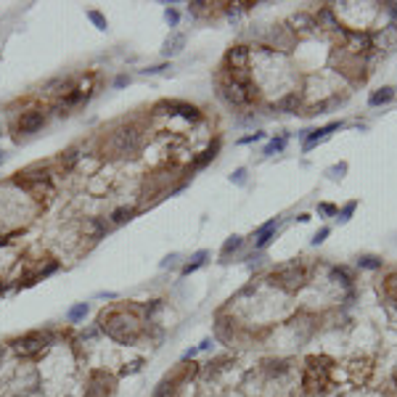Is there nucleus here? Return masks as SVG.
<instances>
[{
    "mask_svg": "<svg viewBox=\"0 0 397 397\" xmlns=\"http://www.w3.org/2000/svg\"><path fill=\"white\" fill-rule=\"evenodd\" d=\"M175 384H178L175 379H164L162 384H159V389L154 392V397H170V395L175 392Z\"/></svg>",
    "mask_w": 397,
    "mask_h": 397,
    "instance_id": "ddd939ff",
    "label": "nucleus"
},
{
    "mask_svg": "<svg viewBox=\"0 0 397 397\" xmlns=\"http://www.w3.org/2000/svg\"><path fill=\"white\" fill-rule=\"evenodd\" d=\"M345 172H347V162H339V164L328 167V178H331V180H342V178H345Z\"/></svg>",
    "mask_w": 397,
    "mask_h": 397,
    "instance_id": "4468645a",
    "label": "nucleus"
},
{
    "mask_svg": "<svg viewBox=\"0 0 397 397\" xmlns=\"http://www.w3.org/2000/svg\"><path fill=\"white\" fill-rule=\"evenodd\" d=\"M40 125H43V114L40 111H27L24 117H21V122H19L21 133H35Z\"/></svg>",
    "mask_w": 397,
    "mask_h": 397,
    "instance_id": "6e6552de",
    "label": "nucleus"
},
{
    "mask_svg": "<svg viewBox=\"0 0 397 397\" xmlns=\"http://www.w3.org/2000/svg\"><path fill=\"white\" fill-rule=\"evenodd\" d=\"M357 268H363V270H379V268H381V257H373V254L357 257Z\"/></svg>",
    "mask_w": 397,
    "mask_h": 397,
    "instance_id": "9b49d317",
    "label": "nucleus"
},
{
    "mask_svg": "<svg viewBox=\"0 0 397 397\" xmlns=\"http://www.w3.org/2000/svg\"><path fill=\"white\" fill-rule=\"evenodd\" d=\"M88 315V304L85 302H82V304H77V307H72L69 310V320H72V323H77V320H82V318H85Z\"/></svg>",
    "mask_w": 397,
    "mask_h": 397,
    "instance_id": "a211bd4d",
    "label": "nucleus"
},
{
    "mask_svg": "<svg viewBox=\"0 0 397 397\" xmlns=\"http://www.w3.org/2000/svg\"><path fill=\"white\" fill-rule=\"evenodd\" d=\"M231 180H233V183H244V180H247V170H236Z\"/></svg>",
    "mask_w": 397,
    "mask_h": 397,
    "instance_id": "393cba45",
    "label": "nucleus"
},
{
    "mask_svg": "<svg viewBox=\"0 0 397 397\" xmlns=\"http://www.w3.org/2000/svg\"><path fill=\"white\" fill-rule=\"evenodd\" d=\"M334 278H342V284H352V276H349L347 268H334Z\"/></svg>",
    "mask_w": 397,
    "mask_h": 397,
    "instance_id": "412c9836",
    "label": "nucleus"
},
{
    "mask_svg": "<svg viewBox=\"0 0 397 397\" xmlns=\"http://www.w3.org/2000/svg\"><path fill=\"white\" fill-rule=\"evenodd\" d=\"M167 21H170V24H178V11H167Z\"/></svg>",
    "mask_w": 397,
    "mask_h": 397,
    "instance_id": "bb28decb",
    "label": "nucleus"
},
{
    "mask_svg": "<svg viewBox=\"0 0 397 397\" xmlns=\"http://www.w3.org/2000/svg\"><path fill=\"white\" fill-rule=\"evenodd\" d=\"M384 286H387V292H389V294H392L395 299H397V273H389V276H387V284H384Z\"/></svg>",
    "mask_w": 397,
    "mask_h": 397,
    "instance_id": "aec40b11",
    "label": "nucleus"
},
{
    "mask_svg": "<svg viewBox=\"0 0 397 397\" xmlns=\"http://www.w3.org/2000/svg\"><path fill=\"white\" fill-rule=\"evenodd\" d=\"M357 209V201H349V204H345V207H342L337 215H339V223H347L349 217H352V212Z\"/></svg>",
    "mask_w": 397,
    "mask_h": 397,
    "instance_id": "dca6fc26",
    "label": "nucleus"
},
{
    "mask_svg": "<svg viewBox=\"0 0 397 397\" xmlns=\"http://www.w3.org/2000/svg\"><path fill=\"white\" fill-rule=\"evenodd\" d=\"M328 368H331V360L328 357H307V365H304V392L307 395H320L328 387Z\"/></svg>",
    "mask_w": 397,
    "mask_h": 397,
    "instance_id": "f257e3e1",
    "label": "nucleus"
},
{
    "mask_svg": "<svg viewBox=\"0 0 397 397\" xmlns=\"http://www.w3.org/2000/svg\"><path fill=\"white\" fill-rule=\"evenodd\" d=\"M371 45H376L379 50H395L397 48V21L381 27L379 32L371 37Z\"/></svg>",
    "mask_w": 397,
    "mask_h": 397,
    "instance_id": "20e7f679",
    "label": "nucleus"
},
{
    "mask_svg": "<svg viewBox=\"0 0 397 397\" xmlns=\"http://www.w3.org/2000/svg\"><path fill=\"white\" fill-rule=\"evenodd\" d=\"M292 24H294V27H289L292 32H297V35H310V32H315L318 21L312 19V16H307V13H297V16L292 19Z\"/></svg>",
    "mask_w": 397,
    "mask_h": 397,
    "instance_id": "0eeeda50",
    "label": "nucleus"
},
{
    "mask_svg": "<svg viewBox=\"0 0 397 397\" xmlns=\"http://www.w3.org/2000/svg\"><path fill=\"white\" fill-rule=\"evenodd\" d=\"M328 233H331V231H328V228H320V231H318L315 236H312V244H315V247H318V244H323Z\"/></svg>",
    "mask_w": 397,
    "mask_h": 397,
    "instance_id": "4be33fe9",
    "label": "nucleus"
},
{
    "mask_svg": "<svg viewBox=\"0 0 397 397\" xmlns=\"http://www.w3.org/2000/svg\"><path fill=\"white\" fill-rule=\"evenodd\" d=\"M345 50L352 53V56H360L371 48V35L368 32H352V29H345Z\"/></svg>",
    "mask_w": 397,
    "mask_h": 397,
    "instance_id": "7ed1b4c3",
    "label": "nucleus"
},
{
    "mask_svg": "<svg viewBox=\"0 0 397 397\" xmlns=\"http://www.w3.org/2000/svg\"><path fill=\"white\" fill-rule=\"evenodd\" d=\"M90 19H93V21H96V24L101 27V29L106 27V21H103V16H101V13H96V11H93V13H90Z\"/></svg>",
    "mask_w": 397,
    "mask_h": 397,
    "instance_id": "a878e982",
    "label": "nucleus"
},
{
    "mask_svg": "<svg viewBox=\"0 0 397 397\" xmlns=\"http://www.w3.org/2000/svg\"><path fill=\"white\" fill-rule=\"evenodd\" d=\"M239 247H241V236H231V239L223 244V257H228L231 251H236Z\"/></svg>",
    "mask_w": 397,
    "mask_h": 397,
    "instance_id": "f3484780",
    "label": "nucleus"
},
{
    "mask_svg": "<svg viewBox=\"0 0 397 397\" xmlns=\"http://www.w3.org/2000/svg\"><path fill=\"white\" fill-rule=\"evenodd\" d=\"M43 347H45V337H43V334H27V337H21L16 342V352L24 355V357H32L37 352H43Z\"/></svg>",
    "mask_w": 397,
    "mask_h": 397,
    "instance_id": "39448f33",
    "label": "nucleus"
},
{
    "mask_svg": "<svg viewBox=\"0 0 397 397\" xmlns=\"http://www.w3.org/2000/svg\"><path fill=\"white\" fill-rule=\"evenodd\" d=\"M273 231H276V220L265 223V225L257 231V244H254V247H257V249H265V247H268V244L273 241Z\"/></svg>",
    "mask_w": 397,
    "mask_h": 397,
    "instance_id": "1a4fd4ad",
    "label": "nucleus"
},
{
    "mask_svg": "<svg viewBox=\"0 0 397 397\" xmlns=\"http://www.w3.org/2000/svg\"><path fill=\"white\" fill-rule=\"evenodd\" d=\"M392 96H395V90H392V88H379V90H373V93H371L368 103H371V106L389 103V101H392Z\"/></svg>",
    "mask_w": 397,
    "mask_h": 397,
    "instance_id": "9d476101",
    "label": "nucleus"
},
{
    "mask_svg": "<svg viewBox=\"0 0 397 397\" xmlns=\"http://www.w3.org/2000/svg\"><path fill=\"white\" fill-rule=\"evenodd\" d=\"M297 106H299V96H297V93H292V96H286L284 101L278 103V109H284V111H292V109H297Z\"/></svg>",
    "mask_w": 397,
    "mask_h": 397,
    "instance_id": "2eb2a0df",
    "label": "nucleus"
},
{
    "mask_svg": "<svg viewBox=\"0 0 397 397\" xmlns=\"http://www.w3.org/2000/svg\"><path fill=\"white\" fill-rule=\"evenodd\" d=\"M247 61H249V48L247 45H236V48L228 50V64H231L233 69L244 72L247 69Z\"/></svg>",
    "mask_w": 397,
    "mask_h": 397,
    "instance_id": "423d86ee",
    "label": "nucleus"
},
{
    "mask_svg": "<svg viewBox=\"0 0 397 397\" xmlns=\"http://www.w3.org/2000/svg\"><path fill=\"white\" fill-rule=\"evenodd\" d=\"M204 259H207V251H196V254H194V262H188L186 268H183V276H191L196 268H201Z\"/></svg>",
    "mask_w": 397,
    "mask_h": 397,
    "instance_id": "f8f14e48",
    "label": "nucleus"
},
{
    "mask_svg": "<svg viewBox=\"0 0 397 397\" xmlns=\"http://www.w3.org/2000/svg\"><path fill=\"white\" fill-rule=\"evenodd\" d=\"M318 212L320 215H337V207H334V204H318Z\"/></svg>",
    "mask_w": 397,
    "mask_h": 397,
    "instance_id": "5701e85b",
    "label": "nucleus"
},
{
    "mask_svg": "<svg viewBox=\"0 0 397 397\" xmlns=\"http://www.w3.org/2000/svg\"><path fill=\"white\" fill-rule=\"evenodd\" d=\"M259 138H262V133H251V135H244L239 143H254V141H259Z\"/></svg>",
    "mask_w": 397,
    "mask_h": 397,
    "instance_id": "b1692460",
    "label": "nucleus"
},
{
    "mask_svg": "<svg viewBox=\"0 0 397 397\" xmlns=\"http://www.w3.org/2000/svg\"><path fill=\"white\" fill-rule=\"evenodd\" d=\"M212 347V339H204L201 345H198V352H204V349H209Z\"/></svg>",
    "mask_w": 397,
    "mask_h": 397,
    "instance_id": "cd10ccee",
    "label": "nucleus"
},
{
    "mask_svg": "<svg viewBox=\"0 0 397 397\" xmlns=\"http://www.w3.org/2000/svg\"><path fill=\"white\" fill-rule=\"evenodd\" d=\"M284 146H286V135H284V138H278V141H270L268 143V149H265V154H278V151H284Z\"/></svg>",
    "mask_w": 397,
    "mask_h": 397,
    "instance_id": "6ab92c4d",
    "label": "nucleus"
},
{
    "mask_svg": "<svg viewBox=\"0 0 397 397\" xmlns=\"http://www.w3.org/2000/svg\"><path fill=\"white\" fill-rule=\"evenodd\" d=\"M270 281L276 286L286 289V292H297V289H302L307 284V270H304L299 262H289V265H284V268H278L273 273Z\"/></svg>",
    "mask_w": 397,
    "mask_h": 397,
    "instance_id": "f03ea898",
    "label": "nucleus"
}]
</instances>
